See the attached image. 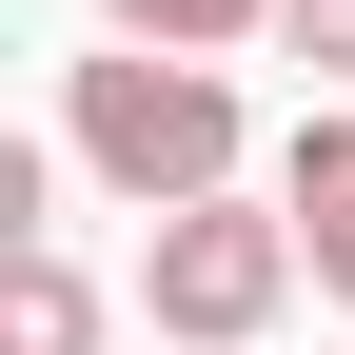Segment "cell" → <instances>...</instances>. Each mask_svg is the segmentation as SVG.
I'll return each mask as SVG.
<instances>
[{"mask_svg":"<svg viewBox=\"0 0 355 355\" xmlns=\"http://www.w3.org/2000/svg\"><path fill=\"white\" fill-rule=\"evenodd\" d=\"M0 355H99V277H79L60 237H40V257H0Z\"/></svg>","mask_w":355,"mask_h":355,"instance_id":"4","label":"cell"},{"mask_svg":"<svg viewBox=\"0 0 355 355\" xmlns=\"http://www.w3.org/2000/svg\"><path fill=\"white\" fill-rule=\"evenodd\" d=\"M296 277H316V257H296L277 198H198V217L139 237V316H158V355H257V336L296 316Z\"/></svg>","mask_w":355,"mask_h":355,"instance_id":"2","label":"cell"},{"mask_svg":"<svg viewBox=\"0 0 355 355\" xmlns=\"http://www.w3.org/2000/svg\"><path fill=\"white\" fill-rule=\"evenodd\" d=\"M237 79L217 60H139V40H99V60L60 79V158L99 178V198H139V217H198V198H237Z\"/></svg>","mask_w":355,"mask_h":355,"instance_id":"1","label":"cell"},{"mask_svg":"<svg viewBox=\"0 0 355 355\" xmlns=\"http://www.w3.org/2000/svg\"><path fill=\"white\" fill-rule=\"evenodd\" d=\"M139 60H237V40H277V0H99Z\"/></svg>","mask_w":355,"mask_h":355,"instance_id":"5","label":"cell"},{"mask_svg":"<svg viewBox=\"0 0 355 355\" xmlns=\"http://www.w3.org/2000/svg\"><path fill=\"white\" fill-rule=\"evenodd\" d=\"M277 217H296V257H316V296L355 316V99H336V119H296V158H277Z\"/></svg>","mask_w":355,"mask_h":355,"instance_id":"3","label":"cell"},{"mask_svg":"<svg viewBox=\"0 0 355 355\" xmlns=\"http://www.w3.org/2000/svg\"><path fill=\"white\" fill-rule=\"evenodd\" d=\"M277 60H316V79H355V0H277Z\"/></svg>","mask_w":355,"mask_h":355,"instance_id":"6","label":"cell"}]
</instances>
